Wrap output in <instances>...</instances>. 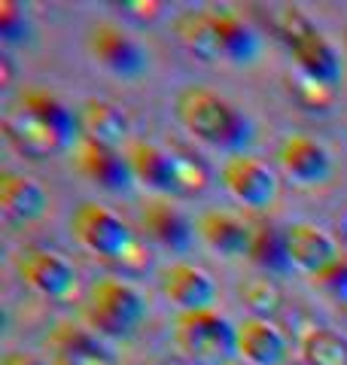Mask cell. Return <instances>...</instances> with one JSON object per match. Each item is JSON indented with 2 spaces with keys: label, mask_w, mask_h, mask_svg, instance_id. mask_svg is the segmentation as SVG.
<instances>
[{
  "label": "cell",
  "mask_w": 347,
  "mask_h": 365,
  "mask_svg": "<svg viewBox=\"0 0 347 365\" xmlns=\"http://www.w3.org/2000/svg\"><path fill=\"white\" fill-rule=\"evenodd\" d=\"M180 125L186 128L195 140H201L213 150H223L231 155H244V146L250 143L253 128L241 113L219 98L216 91L204 86H186L174 101Z\"/></svg>",
  "instance_id": "obj_1"
},
{
  "label": "cell",
  "mask_w": 347,
  "mask_h": 365,
  "mask_svg": "<svg viewBox=\"0 0 347 365\" xmlns=\"http://www.w3.org/2000/svg\"><path fill=\"white\" fill-rule=\"evenodd\" d=\"M344 235H347V220H344Z\"/></svg>",
  "instance_id": "obj_34"
},
{
  "label": "cell",
  "mask_w": 347,
  "mask_h": 365,
  "mask_svg": "<svg viewBox=\"0 0 347 365\" xmlns=\"http://www.w3.org/2000/svg\"><path fill=\"white\" fill-rule=\"evenodd\" d=\"M198 237L213 253L226 256V259H238V256H250L253 228H250V222L238 220V216H231V213L211 210L198 220Z\"/></svg>",
  "instance_id": "obj_18"
},
{
  "label": "cell",
  "mask_w": 347,
  "mask_h": 365,
  "mask_svg": "<svg viewBox=\"0 0 347 365\" xmlns=\"http://www.w3.org/2000/svg\"><path fill=\"white\" fill-rule=\"evenodd\" d=\"M177 37L195 55V58H201V61H219V58H226L211 9H192V13H183L177 19Z\"/></svg>",
  "instance_id": "obj_22"
},
{
  "label": "cell",
  "mask_w": 347,
  "mask_h": 365,
  "mask_svg": "<svg viewBox=\"0 0 347 365\" xmlns=\"http://www.w3.org/2000/svg\"><path fill=\"white\" fill-rule=\"evenodd\" d=\"M253 228V241H250V256L259 268L268 271H286L293 268L286 256V244H283V232H277L274 225L268 222H250Z\"/></svg>",
  "instance_id": "obj_24"
},
{
  "label": "cell",
  "mask_w": 347,
  "mask_h": 365,
  "mask_svg": "<svg viewBox=\"0 0 347 365\" xmlns=\"http://www.w3.org/2000/svg\"><path fill=\"white\" fill-rule=\"evenodd\" d=\"M286 350V338L271 319L250 317L238 323V356L247 365H283Z\"/></svg>",
  "instance_id": "obj_14"
},
{
  "label": "cell",
  "mask_w": 347,
  "mask_h": 365,
  "mask_svg": "<svg viewBox=\"0 0 347 365\" xmlns=\"http://www.w3.org/2000/svg\"><path fill=\"white\" fill-rule=\"evenodd\" d=\"M16 110L28 113V116H34V119H40L43 125H49V128L61 134L71 146L79 140L76 110H67L55 95H49V91H43V88H25L19 95Z\"/></svg>",
  "instance_id": "obj_20"
},
{
  "label": "cell",
  "mask_w": 347,
  "mask_h": 365,
  "mask_svg": "<svg viewBox=\"0 0 347 365\" xmlns=\"http://www.w3.org/2000/svg\"><path fill=\"white\" fill-rule=\"evenodd\" d=\"M0 37L6 43H19L31 37L25 6L16 4V0H0Z\"/></svg>",
  "instance_id": "obj_28"
},
{
  "label": "cell",
  "mask_w": 347,
  "mask_h": 365,
  "mask_svg": "<svg viewBox=\"0 0 347 365\" xmlns=\"http://www.w3.org/2000/svg\"><path fill=\"white\" fill-rule=\"evenodd\" d=\"M71 232L89 253L113 259V262H119L125 256V250L137 241V237L131 235V228L125 225L119 216H116L113 210H107V207H101V204H95V201H83L74 210Z\"/></svg>",
  "instance_id": "obj_5"
},
{
  "label": "cell",
  "mask_w": 347,
  "mask_h": 365,
  "mask_svg": "<svg viewBox=\"0 0 347 365\" xmlns=\"http://www.w3.org/2000/svg\"><path fill=\"white\" fill-rule=\"evenodd\" d=\"M302 356L308 365H347V341L326 326H311L302 335Z\"/></svg>",
  "instance_id": "obj_25"
},
{
  "label": "cell",
  "mask_w": 347,
  "mask_h": 365,
  "mask_svg": "<svg viewBox=\"0 0 347 365\" xmlns=\"http://www.w3.org/2000/svg\"><path fill=\"white\" fill-rule=\"evenodd\" d=\"M277 162H281L283 174L296 182V186H320L332 174V158L326 146L317 143L308 134H289L283 137L281 150H277Z\"/></svg>",
  "instance_id": "obj_12"
},
{
  "label": "cell",
  "mask_w": 347,
  "mask_h": 365,
  "mask_svg": "<svg viewBox=\"0 0 347 365\" xmlns=\"http://www.w3.org/2000/svg\"><path fill=\"white\" fill-rule=\"evenodd\" d=\"M293 88H296L298 104H305L308 110H326L332 101H335V88L323 86V83H317V79H311L305 73L296 76V86Z\"/></svg>",
  "instance_id": "obj_29"
},
{
  "label": "cell",
  "mask_w": 347,
  "mask_h": 365,
  "mask_svg": "<svg viewBox=\"0 0 347 365\" xmlns=\"http://www.w3.org/2000/svg\"><path fill=\"white\" fill-rule=\"evenodd\" d=\"M241 299H244V304L262 319H268L271 314H277L281 311V304H283V295H281V289H277V283L265 280V277L247 280L244 287H241Z\"/></svg>",
  "instance_id": "obj_27"
},
{
  "label": "cell",
  "mask_w": 347,
  "mask_h": 365,
  "mask_svg": "<svg viewBox=\"0 0 347 365\" xmlns=\"http://www.w3.org/2000/svg\"><path fill=\"white\" fill-rule=\"evenodd\" d=\"M177 344L198 365H226L238 356V326L216 311H195L177 317Z\"/></svg>",
  "instance_id": "obj_4"
},
{
  "label": "cell",
  "mask_w": 347,
  "mask_h": 365,
  "mask_svg": "<svg viewBox=\"0 0 347 365\" xmlns=\"http://www.w3.org/2000/svg\"><path fill=\"white\" fill-rule=\"evenodd\" d=\"M79 140H91L110 150H119L129 137V116L104 98H89L76 107Z\"/></svg>",
  "instance_id": "obj_13"
},
{
  "label": "cell",
  "mask_w": 347,
  "mask_h": 365,
  "mask_svg": "<svg viewBox=\"0 0 347 365\" xmlns=\"http://www.w3.org/2000/svg\"><path fill=\"white\" fill-rule=\"evenodd\" d=\"M129 165L137 182H144L153 192H161V195H177V177H174V165H171V153L161 150L156 143L146 140H134L129 143Z\"/></svg>",
  "instance_id": "obj_19"
},
{
  "label": "cell",
  "mask_w": 347,
  "mask_h": 365,
  "mask_svg": "<svg viewBox=\"0 0 347 365\" xmlns=\"http://www.w3.org/2000/svg\"><path fill=\"white\" fill-rule=\"evenodd\" d=\"M149 262H153V253H149V250L141 241H134L129 250H125V256L119 259V265L125 271H131V274H141V271L149 268Z\"/></svg>",
  "instance_id": "obj_31"
},
{
  "label": "cell",
  "mask_w": 347,
  "mask_h": 365,
  "mask_svg": "<svg viewBox=\"0 0 347 365\" xmlns=\"http://www.w3.org/2000/svg\"><path fill=\"white\" fill-rule=\"evenodd\" d=\"M141 222L146 228V235L153 237L159 247L171 250V253H186V250L192 247V237H195L192 222L165 198L146 201L144 213H141Z\"/></svg>",
  "instance_id": "obj_15"
},
{
  "label": "cell",
  "mask_w": 347,
  "mask_h": 365,
  "mask_svg": "<svg viewBox=\"0 0 347 365\" xmlns=\"http://www.w3.org/2000/svg\"><path fill=\"white\" fill-rule=\"evenodd\" d=\"M4 134H6V140L28 158H49V155H55V153H61V150L71 146L61 134L52 131L49 125H43L40 119H34V116H28V113H21V110L6 113Z\"/></svg>",
  "instance_id": "obj_16"
},
{
  "label": "cell",
  "mask_w": 347,
  "mask_h": 365,
  "mask_svg": "<svg viewBox=\"0 0 347 365\" xmlns=\"http://www.w3.org/2000/svg\"><path fill=\"white\" fill-rule=\"evenodd\" d=\"M19 274L34 292L43 299L64 302L76 292V271L64 256L52 253V250L31 247L19 256Z\"/></svg>",
  "instance_id": "obj_8"
},
{
  "label": "cell",
  "mask_w": 347,
  "mask_h": 365,
  "mask_svg": "<svg viewBox=\"0 0 347 365\" xmlns=\"http://www.w3.org/2000/svg\"><path fill=\"white\" fill-rule=\"evenodd\" d=\"M89 323L104 335L125 338L146 319V302L131 283L104 277L89 292Z\"/></svg>",
  "instance_id": "obj_3"
},
{
  "label": "cell",
  "mask_w": 347,
  "mask_h": 365,
  "mask_svg": "<svg viewBox=\"0 0 347 365\" xmlns=\"http://www.w3.org/2000/svg\"><path fill=\"white\" fill-rule=\"evenodd\" d=\"M213 25L219 34V43H223V55L235 64H250L259 52V40L253 37V31L241 21L235 13L228 9H211Z\"/></svg>",
  "instance_id": "obj_23"
},
{
  "label": "cell",
  "mask_w": 347,
  "mask_h": 365,
  "mask_svg": "<svg viewBox=\"0 0 347 365\" xmlns=\"http://www.w3.org/2000/svg\"><path fill=\"white\" fill-rule=\"evenodd\" d=\"M74 168L86 180L98 182L101 189H110V192H125L134 182L129 155L119 150H110V146L91 143V140L74 143Z\"/></svg>",
  "instance_id": "obj_11"
},
{
  "label": "cell",
  "mask_w": 347,
  "mask_h": 365,
  "mask_svg": "<svg viewBox=\"0 0 347 365\" xmlns=\"http://www.w3.org/2000/svg\"><path fill=\"white\" fill-rule=\"evenodd\" d=\"M89 52L104 71H110L122 79L144 76L149 67V55L141 43H134L129 34H122L116 25H95L89 31Z\"/></svg>",
  "instance_id": "obj_9"
},
{
  "label": "cell",
  "mask_w": 347,
  "mask_h": 365,
  "mask_svg": "<svg viewBox=\"0 0 347 365\" xmlns=\"http://www.w3.org/2000/svg\"><path fill=\"white\" fill-rule=\"evenodd\" d=\"M283 244H286V256L289 265L308 274L311 280H323L329 271H335L344 262L338 244L323 232V228L311 225V222H293L283 228Z\"/></svg>",
  "instance_id": "obj_6"
},
{
  "label": "cell",
  "mask_w": 347,
  "mask_h": 365,
  "mask_svg": "<svg viewBox=\"0 0 347 365\" xmlns=\"http://www.w3.org/2000/svg\"><path fill=\"white\" fill-rule=\"evenodd\" d=\"M0 365H49V362L40 359V356H34V353L13 350V353H6V356L0 359Z\"/></svg>",
  "instance_id": "obj_32"
},
{
  "label": "cell",
  "mask_w": 347,
  "mask_h": 365,
  "mask_svg": "<svg viewBox=\"0 0 347 365\" xmlns=\"http://www.w3.org/2000/svg\"><path fill=\"white\" fill-rule=\"evenodd\" d=\"M156 365H186V362H180V359H161V362H156Z\"/></svg>",
  "instance_id": "obj_33"
},
{
  "label": "cell",
  "mask_w": 347,
  "mask_h": 365,
  "mask_svg": "<svg viewBox=\"0 0 347 365\" xmlns=\"http://www.w3.org/2000/svg\"><path fill=\"white\" fill-rule=\"evenodd\" d=\"M52 365H58V362H52Z\"/></svg>",
  "instance_id": "obj_36"
},
{
  "label": "cell",
  "mask_w": 347,
  "mask_h": 365,
  "mask_svg": "<svg viewBox=\"0 0 347 365\" xmlns=\"http://www.w3.org/2000/svg\"><path fill=\"white\" fill-rule=\"evenodd\" d=\"M344 311H347V302H344Z\"/></svg>",
  "instance_id": "obj_35"
},
{
  "label": "cell",
  "mask_w": 347,
  "mask_h": 365,
  "mask_svg": "<svg viewBox=\"0 0 347 365\" xmlns=\"http://www.w3.org/2000/svg\"><path fill=\"white\" fill-rule=\"evenodd\" d=\"M0 207H4L9 220L34 222L49 207V195H46V189L34 177L16 174V170H4V174H0Z\"/></svg>",
  "instance_id": "obj_17"
},
{
  "label": "cell",
  "mask_w": 347,
  "mask_h": 365,
  "mask_svg": "<svg viewBox=\"0 0 347 365\" xmlns=\"http://www.w3.org/2000/svg\"><path fill=\"white\" fill-rule=\"evenodd\" d=\"M49 344L55 347L58 365H116L113 353L76 326H58L49 338Z\"/></svg>",
  "instance_id": "obj_21"
},
{
  "label": "cell",
  "mask_w": 347,
  "mask_h": 365,
  "mask_svg": "<svg viewBox=\"0 0 347 365\" xmlns=\"http://www.w3.org/2000/svg\"><path fill=\"white\" fill-rule=\"evenodd\" d=\"M119 9L141 25H153V21L165 19L168 4H161V0H125V4H119Z\"/></svg>",
  "instance_id": "obj_30"
},
{
  "label": "cell",
  "mask_w": 347,
  "mask_h": 365,
  "mask_svg": "<svg viewBox=\"0 0 347 365\" xmlns=\"http://www.w3.org/2000/svg\"><path fill=\"white\" fill-rule=\"evenodd\" d=\"M168 153H171L174 177H177V195H201L207 182H211V170L204 168V162L186 150H177V146Z\"/></svg>",
  "instance_id": "obj_26"
},
{
  "label": "cell",
  "mask_w": 347,
  "mask_h": 365,
  "mask_svg": "<svg viewBox=\"0 0 347 365\" xmlns=\"http://www.w3.org/2000/svg\"><path fill=\"white\" fill-rule=\"evenodd\" d=\"M277 31H281L298 73L317 79V83L329 86V88H338L341 76H344L338 52H335V46L302 16V9L283 6L281 13H277Z\"/></svg>",
  "instance_id": "obj_2"
},
{
  "label": "cell",
  "mask_w": 347,
  "mask_h": 365,
  "mask_svg": "<svg viewBox=\"0 0 347 365\" xmlns=\"http://www.w3.org/2000/svg\"><path fill=\"white\" fill-rule=\"evenodd\" d=\"M161 292L171 304L180 307V314L213 311L216 304V280L198 265L189 262H174L161 274Z\"/></svg>",
  "instance_id": "obj_10"
},
{
  "label": "cell",
  "mask_w": 347,
  "mask_h": 365,
  "mask_svg": "<svg viewBox=\"0 0 347 365\" xmlns=\"http://www.w3.org/2000/svg\"><path fill=\"white\" fill-rule=\"evenodd\" d=\"M223 186L231 198L244 207H253V210H265L271 207L274 198H277V177L274 170L259 162L253 155H231L228 162L223 165Z\"/></svg>",
  "instance_id": "obj_7"
}]
</instances>
